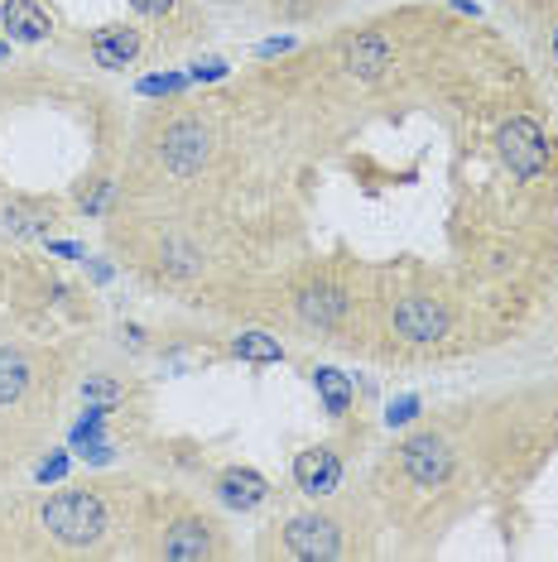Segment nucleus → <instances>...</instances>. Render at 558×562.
Instances as JSON below:
<instances>
[{
    "mask_svg": "<svg viewBox=\"0 0 558 562\" xmlns=\"http://www.w3.org/2000/svg\"><path fill=\"white\" fill-rule=\"evenodd\" d=\"M40 519H44V529L54 533L58 543H68V548H92V543L107 539V529H111L107 501H101L97 491H58V495H48Z\"/></svg>",
    "mask_w": 558,
    "mask_h": 562,
    "instance_id": "nucleus-1",
    "label": "nucleus"
},
{
    "mask_svg": "<svg viewBox=\"0 0 558 562\" xmlns=\"http://www.w3.org/2000/svg\"><path fill=\"white\" fill-rule=\"evenodd\" d=\"M390 323L414 347H434V341H443L453 331V308L443 299H434V293H410V299L395 303Z\"/></svg>",
    "mask_w": 558,
    "mask_h": 562,
    "instance_id": "nucleus-2",
    "label": "nucleus"
},
{
    "mask_svg": "<svg viewBox=\"0 0 558 562\" xmlns=\"http://www.w3.org/2000/svg\"><path fill=\"white\" fill-rule=\"evenodd\" d=\"M496 145H501V159L511 164V173H515V178H525V183L549 169V135H544V125H539V121L515 116L511 125H501Z\"/></svg>",
    "mask_w": 558,
    "mask_h": 562,
    "instance_id": "nucleus-3",
    "label": "nucleus"
},
{
    "mask_svg": "<svg viewBox=\"0 0 558 562\" xmlns=\"http://www.w3.org/2000/svg\"><path fill=\"white\" fill-rule=\"evenodd\" d=\"M400 467L418 491H443L453 476V447L443 442L438 432H414V438L400 447Z\"/></svg>",
    "mask_w": 558,
    "mask_h": 562,
    "instance_id": "nucleus-4",
    "label": "nucleus"
},
{
    "mask_svg": "<svg viewBox=\"0 0 558 562\" xmlns=\"http://www.w3.org/2000/svg\"><path fill=\"white\" fill-rule=\"evenodd\" d=\"M284 548L303 562H333L342 558V529L327 515H294L284 529Z\"/></svg>",
    "mask_w": 558,
    "mask_h": 562,
    "instance_id": "nucleus-5",
    "label": "nucleus"
},
{
    "mask_svg": "<svg viewBox=\"0 0 558 562\" xmlns=\"http://www.w3.org/2000/svg\"><path fill=\"white\" fill-rule=\"evenodd\" d=\"M159 159L174 178H193L208 164V131L198 121H174L159 139Z\"/></svg>",
    "mask_w": 558,
    "mask_h": 562,
    "instance_id": "nucleus-6",
    "label": "nucleus"
},
{
    "mask_svg": "<svg viewBox=\"0 0 558 562\" xmlns=\"http://www.w3.org/2000/svg\"><path fill=\"white\" fill-rule=\"evenodd\" d=\"M342 68L357 82H380L395 68V48H390L386 34H357V40L342 48Z\"/></svg>",
    "mask_w": 558,
    "mask_h": 562,
    "instance_id": "nucleus-7",
    "label": "nucleus"
},
{
    "mask_svg": "<svg viewBox=\"0 0 558 562\" xmlns=\"http://www.w3.org/2000/svg\"><path fill=\"white\" fill-rule=\"evenodd\" d=\"M294 485L309 501H323L342 485V457L333 447H309V452L294 457Z\"/></svg>",
    "mask_w": 558,
    "mask_h": 562,
    "instance_id": "nucleus-8",
    "label": "nucleus"
},
{
    "mask_svg": "<svg viewBox=\"0 0 558 562\" xmlns=\"http://www.w3.org/2000/svg\"><path fill=\"white\" fill-rule=\"evenodd\" d=\"M294 303H299V317H303V323L319 327V331L342 327V317H347V308H351L347 289H337V284H309Z\"/></svg>",
    "mask_w": 558,
    "mask_h": 562,
    "instance_id": "nucleus-9",
    "label": "nucleus"
},
{
    "mask_svg": "<svg viewBox=\"0 0 558 562\" xmlns=\"http://www.w3.org/2000/svg\"><path fill=\"white\" fill-rule=\"evenodd\" d=\"M217 501L226 509L250 515V509H260L265 501H270V481H265L260 471H250V467H226L217 476Z\"/></svg>",
    "mask_w": 558,
    "mask_h": 562,
    "instance_id": "nucleus-10",
    "label": "nucleus"
},
{
    "mask_svg": "<svg viewBox=\"0 0 558 562\" xmlns=\"http://www.w3.org/2000/svg\"><path fill=\"white\" fill-rule=\"evenodd\" d=\"M159 553L169 562H202L217 553V539H212V524L208 519H179L169 533H164Z\"/></svg>",
    "mask_w": 558,
    "mask_h": 562,
    "instance_id": "nucleus-11",
    "label": "nucleus"
},
{
    "mask_svg": "<svg viewBox=\"0 0 558 562\" xmlns=\"http://www.w3.org/2000/svg\"><path fill=\"white\" fill-rule=\"evenodd\" d=\"M0 24L15 44H44L54 34V20L40 0H0Z\"/></svg>",
    "mask_w": 558,
    "mask_h": 562,
    "instance_id": "nucleus-12",
    "label": "nucleus"
},
{
    "mask_svg": "<svg viewBox=\"0 0 558 562\" xmlns=\"http://www.w3.org/2000/svg\"><path fill=\"white\" fill-rule=\"evenodd\" d=\"M140 54V34L135 30H121V24H111V30H97L92 34V58H97V68H107V72H121V68H131Z\"/></svg>",
    "mask_w": 558,
    "mask_h": 562,
    "instance_id": "nucleus-13",
    "label": "nucleus"
},
{
    "mask_svg": "<svg viewBox=\"0 0 558 562\" xmlns=\"http://www.w3.org/2000/svg\"><path fill=\"white\" fill-rule=\"evenodd\" d=\"M313 390H319L327 418H347L351 400H357V394H351V380L342 375V370H333V366H319V370H313Z\"/></svg>",
    "mask_w": 558,
    "mask_h": 562,
    "instance_id": "nucleus-14",
    "label": "nucleus"
},
{
    "mask_svg": "<svg viewBox=\"0 0 558 562\" xmlns=\"http://www.w3.org/2000/svg\"><path fill=\"white\" fill-rule=\"evenodd\" d=\"M24 390H30V361L15 347H0V408L20 404Z\"/></svg>",
    "mask_w": 558,
    "mask_h": 562,
    "instance_id": "nucleus-15",
    "label": "nucleus"
},
{
    "mask_svg": "<svg viewBox=\"0 0 558 562\" xmlns=\"http://www.w3.org/2000/svg\"><path fill=\"white\" fill-rule=\"evenodd\" d=\"M232 356L250 366H279L284 361V347H279V337H270V331H241V337H232Z\"/></svg>",
    "mask_w": 558,
    "mask_h": 562,
    "instance_id": "nucleus-16",
    "label": "nucleus"
},
{
    "mask_svg": "<svg viewBox=\"0 0 558 562\" xmlns=\"http://www.w3.org/2000/svg\"><path fill=\"white\" fill-rule=\"evenodd\" d=\"M5 226L15 236H44L48 226H54V207H40V202H10Z\"/></svg>",
    "mask_w": 558,
    "mask_h": 562,
    "instance_id": "nucleus-17",
    "label": "nucleus"
},
{
    "mask_svg": "<svg viewBox=\"0 0 558 562\" xmlns=\"http://www.w3.org/2000/svg\"><path fill=\"white\" fill-rule=\"evenodd\" d=\"M82 400L111 408V404L121 400V385H111V380H101V375H87V380H82Z\"/></svg>",
    "mask_w": 558,
    "mask_h": 562,
    "instance_id": "nucleus-18",
    "label": "nucleus"
},
{
    "mask_svg": "<svg viewBox=\"0 0 558 562\" xmlns=\"http://www.w3.org/2000/svg\"><path fill=\"white\" fill-rule=\"evenodd\" d=\"M111 193H116L111 183H92V188H82V212H87V216H101V212H107V202H111Z\"/></svg>",
    "mask_w": 558,
    "mask_h": 562,
    "instance_id": "nucleus-19",
    "label": "nucleus"
},
{
    "mask_svg": "<svg viewBox=\"0 0 558 562\" xmlns=\"http://www.w3.org/2000/svg\"><path fill=\"white\" fill-rule=\"evenodd\" d=\"M410 418H418V400H414V394H404V400H390V408H386V424L390 428L410 424Z\"/></svg>",
    "mask_w": 558,
    "mask_h": 562,
    "instance_id": "nucleus-20",
    "label": "nucleus"
},
{
    "mask_svg": "<svg viewBox=\"0 0 558 562\" xmlns=\"http://www.w3.org/2000/svg\"><path fill=\"white\" fill-rule=\"evenodd\" d=\"M179 87H183V78H179V72H169V78H145V82H140V92H145V97H164V92H179Z\"/></svg>",
    "mask_w": 558,
    "mask_h": 562,
    "instance_id": "nucleus-21",
    "label": "nucleus"
},
{
    "mask_svg": "<svg viewBox=\"0 0 558 562\" xmlns=\"http://www.w3.org/2000/svg\"><path fill=\"white\" fill-rule=\"evenodd\" d=\"M131 10L135 15H145V20H164L174 10V0H131Z\"/></svg>",
    "mask_w": 558,
    "mask_h": 562,
    "instance_id": "nucleus-22",
    "label": "nucleus"
},
{
    "mask_svg": "<svg viewBox=\"0 0 558 562\" xmlns=\"http://www.w3.org/2000/svg\"><path fill=\"white\" fill-rule=\"evenodd\" d=\"M193 78L198 82H217V78H226V63H198Z\"/></svg>",
    "mask_w": 558,
    "mask_h": 562,
    "instance_id": "nucleus-23",
    "label": "nucleus"
},
{
    "mask_svg": "<svg viewBox=\"0 0 558 562\" xmlns=\"http://www.w3.org/2000/svg\"><path fill=\"white\" fill-rule=\"evenodd\" d=\"M63 471H68V457H48L40 467V481H63Z\"/></svg>",
    "mask_w": 558,
    "mask_h": 562,
    "instance_id": "nucleus-24",
    "label": "nucleus"
},
{
    "mask_svg": "<svg viewBox=\"0 0 558 562\" xmlns=\"http://www.w3.org/2000/svg\"><path fill=\"white\" fill-rule=\"evenodd\" d=\"M284 48H294V40H289V34H284V40H265L260 54H284Z\"/></svg>",
    "mask_w": 558,
    "mask_h": 562,
    "instance_id": "nucleus-25",
    "label": "nucleus"
},
{
    "mask_svg": "<svg viewBox=\"0 0 558 562\" xmlns=\"http://www.w3.org/2000/svg\"><path fill=\"white\" fill-rule=\"evenodd\" d=\"M554 63H558V30H554Z\"/></svg>",
    "mask_w": 558,
    "mask_h": 562,
    "instance_id": "nucleus-26",
    "label": "nucleus"
},
{
    "mask_svg": "<svg viewBox=\"0 0 558 562\" xmlns=\"http://www.w3.org/2000/svg\"><path fill=\"white\" fill-rule=\"evenodd\" d=\"M5 54H10V48H5V44H0V58H5Z\"/></svg>",
    "mask_w": 558,
    "mask_h": 562,
    "instance_id": "nucleus-27",
    "label": "nucleus"
}]
</instances>
